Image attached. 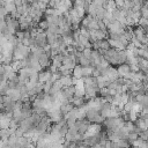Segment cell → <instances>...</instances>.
Instances as JSON below:
<instances>
[{
	"label": "cell",
	"mask_w": 148,
	"mask_h": 148,
	"mask_svg": "<svg viewBox=\"0 0 148 148\" xmlns=\"http://www.w3.org/2000/svg\"><path fill=\"white\" fill-rule=\"evenodd\" d=\"M3 7H5V9L8 12V14H9V13H12V12H14V10L16 9V6L13 3V1L3 2Z\"/></svg>",
	"instance_id": "cell-1"
},
{
	"label": "cell",
	"mask_w": 148,
	"mask_h": 148,
	"mask_svg": "<svg viewBox=\"0 0 148 148\" xmlns=\"http://www.w3.org/2000/svg\"><path fill=\"white\" fill-rule=\"evenodd\" d=\"M12 1H13V3H14V5L16 6V7H17V6H21V5H22V0H12Z\"/></svg>",
	"instance_id": "cell-2"
},
{
	"label": "cell",
	"mask_w": 148,
	"mask_h": 148,
	"mask_svg": "<svg viewBox=\"0 0 148 148\" xmlns=\"http://www.w3.org/2000/svg\"><path fill=\"white\" fill-rule=\"evenodd\" d=\"M2 2H8V1H12V0H1Z\"/></svg>",
	"instance_id": "cell-3"
}]
</instances>
